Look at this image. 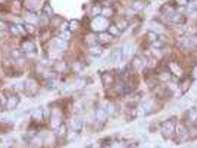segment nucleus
<instances>
[{
    "label": "nucleus",
    "instance_id": "2f4dec72",
    "mask_svg": "<svg viewBox=\"0 0 197 148\" xmlns=\"http://www.w3.org/2000/svg\"><path fill=\"white\" fill-rule=\"evenodd\" d=\"M177 5H179V6H187V5H188V0H177Z\"/></svg>",
    "mask_w": 197,
    "mask_h": 148
},
{
    "label": "nucleus",
    "instance_id": "bb28decb",
    "mask_svg": "<svg viewBox=\"0 0 197 148\" xmlns=\"http://www.w3.org/2000/svg\"><path fill=\"white\" fill-rule=\"evenodd\" d=\"M9 31H10V34H12L13 37L19 35V29H18V25H10V27H9Z\"/></svg>",
    "mask_w": 197,
    "mask_h": 148
},
{
    "label": "nucleus",
    "instance_id": "412c9836",
    "mask_svg": "<svg viewBox=\"0 0 197 148\" xmlns=\"http://www.w3.org/2000/svg\"><path fill=\"white\" fill-rule=\"evenodd\" d=\"M141 66H143V60H141L138 56H135V57L132 59V67H134V69H140Z\"/></svg>",
    "mask_w": 197,
    "mask_h": 148
},
{
    "label": "nucleus",
    "instance_id": "b1692460",
    "mask_svg": "<svg viewBox=\"0 0 197 148\" xmlns=\"http://www.w3.org/2000/svg\"><path fill=\"white\" fill-rule=\"evenodd\" d=\"M10 56L13 59H24V53L21 52V50H12V52H10Z\"/></svg>",
    "mask_w": 197,
    "mask_h": 148
},
{
    "label": "nucleus",
    "instance_id": "72a5a7b5",
    "mask_svg": "<svg viewBox=\"0 0 197 148\" xmlns=\"http://www.w3.org/2000/svg\"><path fill=\"white\" fill-rule=\"evenodd\" d=\"M90 148H101V147H100V144H93Z\"/></svg>",
    "mask_w": 197,
    "mask_h": 148
},
{
    "label": "nucleus",
    "instance_id": "f8f14e48",
    "mask_svg": "<svg viewBox=\"0 0 197 148\" xmlns=\"http://www.w3.org/2000/svg\"><path fill=\"white\" fill-rule=\"evenodd\" d=\"M96 40H97V35H94L93 32H90L88 35H86V43L88 44L90 47H93V46H96V43H97Z\"/></svg>",
    "mask_w": 197,
    "mask_h": 148
},
{
    "label": "nucleus",
    "instance_id": "c85d7f7f",
    "mask_svg": "<svg viewBox=\"0 0 197 148\" xmlns=\"http://www.w3.org/2000/svg\"><path fill=\"white\" fill-rule=\"evenodd\" d=\"M25 29H27V32H29V34L35 32V27H34L33 24H27V25H25Z\"/></svg>",
    "mask_w": 197,
    "mask_h": 148
},
{
    "label": "nucleus",
    "instance_id": "c9c22d12",
    "mask_svg": "<svg viewBox=\"0 0 197 148\" xmlns=\"http://www.w3.org/2000/svg\"><path fill=\"white\" fill-rule=\"evenodd\" d=\"M8 148H15V147H8Z\"/></svg>",
    "mask_w": 197,
    "mask_h": 148
},
{
    "label": "nucleus",
    "instance_id": "e433bc0d",
    "mask_svg": "<svg viewBox=\"0 0 197 148\" xmlns=\"http://www.w3.org/2000/svg\"><path fill=\"white\" fill-rule=\"evenodd\" d=\"M188 2H191V0H188Z\"/></svg>",
    "mask_w": 197,
    "mask_h": 148
},
{
    "label": "nucleus",
    "instance_id": "6e6552de",
    "mask_svg": "<svg viewBox=\"0 0 197 148\" xmlns=\"http://www.w3.org/2000/svg\"><path fill=\"white\" fill-rule=\"evenodd\" d=\"M22 48H24V52H34L35 50V44H34L33 40H25V41H22Z\"/></svg>",
    "mask_w": 197,
    "mask_h": 148
},
{
    "label": "nucleus",
    "instance_id": "5701e85b",
    "mask_svg": "<svg viewBox=\"0 0 197 148\" xmlns=\"http://www.w3.org/2000/svg\"><path fill=\"white\" fill-rule=\"evenodd\" d=\"M69 31H71V32H74V31H77L78 28H80V22H78V21H71V22H69Z\"/></svg>",
    "mask_w": 197,
    "mask_h": 148
},
{
    "label": "nucleus",
    "instance_id": "c756f323",
    "mask_svg": "<svg viewBox=\"0 0 197 148\" xmlns=\"http://www.w3.org/2000/svg\"><path fill=\"white\" fill-rule=\"evenodd\" d=\"M190 84H191V81H190V79H187V81H184V84H183V88H181V91H183V92H185V91H187L188 88H190Z\"/></svg>",
    "mask_w": 197,
    "mask_h": 148
},
{
    "label": "nucleus",
    "instance_id": "ddd939ff",
    "mask_svg": "<svg viewBox=\"0 0 197 148\" xmlns=\"http://www.w3.org/2000/svg\"><path fill=\"white\" fill-rule=\"evenodd\" d=\"M96 117H97L99 122H105L106 117H107V111H106L105 109H99L96 111Z\"/></svg>",
    "mask_w": 197,
    "mask_h": 148
},
{
    "label": "nucleus",
    "instance_id": "2eb2a0df",
    "mask_svg": "<svg viewBox=\"0 0 197 148\" xmlns=\"http://www.w3.org/2000/svg\"><path fill=\"white\" fill-rule=\"evenodd\" d=\"M158 78L160 79V81H163V82H166V81H171V78H172V73L171 72H160L158 75Z\"/></svg>",
    "mask_w": 197,
    "mask_h": 148
},
{
    "label": "nucleus",
    "instance_id": "7c9ffc66",
    "mask_svg": "<svg viewBox=\"0 0 197 148\" xmlns=\"http://www.w3.org/2000/svg\"><path fill=\"white\" fill-rule=\"evenodd\" d=\"M78 63H80V62H75V63L72 65V69H74L75 72H80V71L82 69V66H81V65H78Z\"/></svg>",
    "mask_w": 197,
    "mask_h": 148
},
{
    "label": "nucleus",
    "instance_id": "f257e3e1",
    "mask_svg": "<svg viewBox=\"0 0 197 148\" xmlns=\"http://www.w3.org/2000/svg\"><path fill=\"white\" fill-rule=\"evenodd\" d=\"M122 59H124V50H122V48H115V50L109 54V57L106 59V63H107V65L119 63V62H122Z\"/></svg>",
    "mask_w": 197,
    "mask_h": 148
},
{
    "label": "nucleus",
    "instance_id": "f3484780",
    "mask_svg": "<svg viewBox=\"0 0 197 148\" xmlns=\"http://www.w3.org/2000/svg\"><path fill=\"white\" fill-rule=\"evenodd\" d=\"M169 19L172 21V22H175V24H183L184 21H185V18L184 16H181V15H177V13H174L169 16Z\"/></svg>",
    "mask_w": 197,
    "mask_h": 148
},
{
    "label": "nucleus",
    "instance_id": "423d86ee",
    "mask_svg": "<svg viewBox=\"0 0 197 148\" xmlns=\"http://www.w3.org/2000/svg\"><path fill=\"white\" fill-rule=\"evenodd\" d=\"M53 46H56L59 50H65V48L68 47V40L54 38V40H53Z\"/></svg>",
    "mask_w": 197,
    "mask_h": 148
},
{
    "label": "nucleus",
    "instance_id": "6ab92c4d",
    "mask_svg": "<svg viewBox=\"0 0 197 148\" xmlns=\"http://www.w3.org/2000/svg\"><path fill=\"white\" fill-rule=\"evenodd\" d=\"M112 15H113V10H112L111 7L105 6V7L101 9V16H103V18H106V19H107V18H111Z\"/></svg>",
    "mask_w": 197,
    "mask_h": 148
},
{
    "label": "nucleus",
    "instance_id": "a211bd4d",
    "mask_svg": "<svg viewBox=\"0 0 197 148\" xmlns=\"http://www.w3.org/2000/svg\"><path fill=\"white\" fill-rule=\"evenodd\" d=\"M31 116H33L35 120H43V111H41V109H34Z\"/></svg>",
    "mask_w": 197,
    "mask_h": 148
},
{
    "label": "nucleus",
    "instance_id": "cd10ccee",
    "mask_svg": "<svg viewBox=\"0 0 197 148\" xmlns=\"http://www.w3.org/2000/svg\"><path fill=\"white\" fill-rule=\"evenodd\" d=\"M197 117V110L196 109H191V110H188V119H191V120H196Z\"/></svg>",
    "mask_w": 197,
    "mask_h": 148
},
{
    "label": "nucleus",
    "instance_id": "1a4fd4ad",
    "mask_svg": "<svg viewBox=\"0 0 197 148\" xmlns=\"http://www.w3.org/2000/svg\"><path fill=\"white\" fill-rule=\"evenodd\" d=\"M101 52H103V47L101 46H93V47H90V56H93V57H97V56H100Z\"/></svg>",
    "mask_w": 197,
    "mask_h": 148
},
{
    "label": "nucleus",
    "instance_id": "4be33fe9",
    "mask_svg": "<svg viewBox=\"0 0 197 148\" xmlns=\"http://www.w3.org/2000/svg\"><path fill=\"white\" fill-rule=\"evenodd\" d=\"M53 69L54 71H65L66 69V63L65 62H56L53 65Z\"/></svg>",
    "mask_w": 197,
    "mask_h": 148
},
{
    "label": "nucleus",
    "instance_id": "9d476101",
    "mask_svg": "<svg viewBox=\"0 0 197 148\" xmlns=\"http://www.w3.org/2000/svg\"><path fill=\"white\" fill-rule=\"evenodd\" d=\"M107 32L111 34L112 37H119V35H121L119 28H118V27H116L115 24H111L109 27H107Z\"/></svg>",
    "mask_w": 197,
    "mask_h": 148
},
{
    "label": "nucleus",
    "instance_id": "f03ea898",
    "mask_svg": "<svg viewBox=\"0 0 197 148\" xmlns=\"http://www.w3.org/2000/svg\"><path fill=\"white\" fill-rule=\"evenodd\" d=\"M160 132L165 135V136H171L175 132V123L172 120H166L163 123L160 125Z\"/></svg>",
    "mask_w": 197,
    "mask_h": 148
},
{
    "label": "nucleus",
    "instance_id": "dca6fc26",
    "mask_svg": "<svg viewBox=\"0 0 197 148\" xmlns=\"http://www.w3.org/2000/svg\"><path fill=\"white\" fill-rule=\"evenodd\" d=\"M131 7L134 9V12H141V10L144 9V3H143V2H140V0H135L134 3L131 5Z\"/></svg>",
    "mask_w": 197,
    "mask_h": 148
},
{
    "label": "nucleus",
    "instance_id": "4468645a",
    "mask_svg": "<svg viewBox=\"0 0 197 148\" xmlns=\"http://www.w3.org/2000/svg\"><path fill=\"white\" fill-rule=\"evenodd\" d=\"M41 15H44V16H47V18H52V16H53V9H52V6L49 5V3H46V5L43 6V10H41Z\"/></svg>",
    "mask_w": 197,
    "mask_h": 148
},
{
    "label": "nucleus",
    "instance_id": "aec40b11",
    "mask_svg": "<svg viewBox=\"0 0 197 148\" xmlns=\"http://www.w3.org/2000/svg\"><path fill=\"white\" fill-rule=\"evenodd\" d=\"M59 138H63V136H66V126L65 125H59L58 126V134H56Z\"/></svg>",
    "mask_w": 197,
    "mask_h": 148
},
{
    "label": "nucleus",
    "instance_id": "393cba45",
    "mask_svg": "<svg viewBox=\"0 0 197 148\" xmlns=\"http://www.w3.org/2000/svg\"><path fill=\"white\" fill-rule=\"evenodd\" d=\"M147 38H149V41H150V43L153 44L154 41L158 40V34L154 32V31H149V32H147Z\"/></svg>",
    "mask_w": 197,
    "mask_h": 148
},
{
    "label": "nucleus",
    "instance_id": "9b49d317",
    "mask_svg": "<svg viewBox=\"0 0 197 148\" xmlns=\"http://www.w3.org/2000/svg\"><path fill=\"white\" fill-rule=\"evenodd\" d=\"M115 25L116 27H118V28H119V31H124V29H127L128 28V25H130V22H128V19H118L115 22Z\"/></svg>",
    "mask_w": 197,
    "mask_h": 148
},
{
    "label": "nucleus",
    "instance_id": "a878e982",
    "mask_svg": "<svg viewBox=\"0 0 197 148\" xmlns=\"http://www.w3.org/2000/svg\"><path fill=\"white\" fill-rule=\"evenodd\" d=\"M93 16H94V18H96V16H99V13L101 15V6L100 5H94L93 6Z\"/></svg>",
    "mask_w": 197,
    "mask_h": 148
},
{
    "label": "nucleus",
    "instance_id": "20e7f679",
    "mask_svg": "<svg viewBox=\"0 0 197 148\" xmlns=\"http://www.w3.org/2000/svg\"><path fill=\"white\" fill-rule=\"evenodd\" d=\"M112 40H113V37H112V35L107 32V31H100V32H99V35H97V41H99V43H101V44L111 43Z\"/></svg>",
    "mask_w": 197,
    "mask_h": 148
},
{
    "label": "nucleus",
    "instance_id": "7ed1b4c3",
    "mask_svg": "<svg viewBox=\"0 0 197 148\" xmlns=\"http://www.w3.org/2000/svg\"><path fill=\"white\" fill-rule=\"evenodd\" d=\"M19 97H18V94H15V92H12V94H9L8 96V101H6V109L8 110H13L16 109V106L19 104Z\"/></svg>",
    "mask_w": 197,
    "mask_h": 148
},
{
    "label": "nucleus",
    "instance_id": "0eeeda50",
    "mask_svg": "<svg viewBox=\"0 0 197 148\" xmlns=\"http://www.w3.org/2000/svg\"><path fill=\"white\" fill-rule=\"evenodd\" d=\"M71 128H72V131H75V132H80L82 129V126H84V123H82L80 119H72L71 120Z\"/></svg>",
    "mask_w": 197,
    "mask_h": 148
},
{
    "label": "nucleus",
    "instance_id": "f704fd0d",
    "mask_svg": "<svg viewBox=\"0 0 197 148\" xmlns=\"http://www.w3.org/2000/svg\"><path fill=\"white\" fill-rule=\"evenodd\" d=\"M194 109L197 110V101H196V103H194Z\"/></svg>",
    "mask_w": 197,
    "mask_h": 148
},
{
    "label": "nucleus",
    "instance_id": "4c0bfd02",
    "mask_svg": "<svg viewBox=\"0 0 197 148\" xmlns=\"http://www.w3.org/2000/svg\"><path fill=\"white\" fill-rule=\"evenodd\" d=\"M87 148H90V147H87Z\"/></svg>",
    "mask_w": 197,
    "mask_h": 148
},
{
    "label": "nucleus",
    "instance_id": "473e14b6",
    "mask_svg": "<svg viewBox=\"0 0 197 148\" xmlns=\"http://www.w3.org/2000/svg\"><path fill=\"white\" fill-rule=\"evenodd\" d=\"M6 27H8V25H6V22H5V21H2V19H0V29H6Z\"/></svg>",
    "mask_w": 197,
    "mask_h": 148
},
{
    "label": "nucleus",
    "instance_id": "39448f33",
    "mask_svg": "<svg viewBox=\"0 0 197 148\" xmlns=\"http://www.w3.org/2000/svg\"><path fill=\"white\" fill-rule=\"evenodd\" d=\"M101 82H103L105 86H111L113 84V75H112L111 72H105L101 75Z\"/></svg>",
    "mask_w": 197,
    "mask_h": 148
}]
</instances>
